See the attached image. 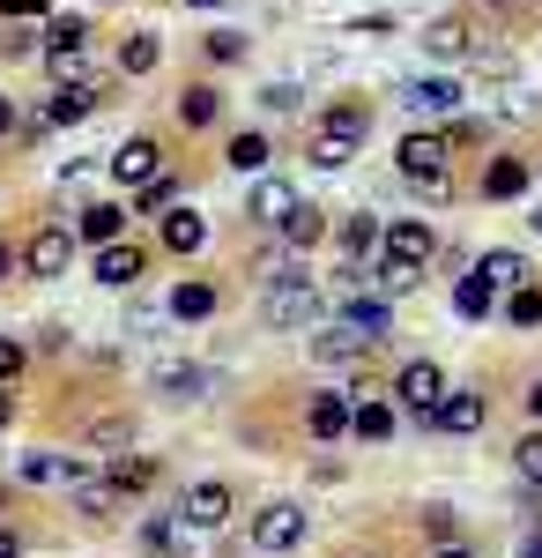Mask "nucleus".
Listing matches in <instances>:
<instances>
[{
    "label": "nucleus",
    "mask_w": 542,
    "mask_h": 558,
    "mask_svg": "<svg viewBox=\"0 0 542 558\" xmlns=\"http://www.w3.org/2000/svg\"><path fill=\"white\" fill-rule=\"evenodd\" d=\"M312 313H320V283H312L305 268L268 276V291H260V320H268V328H305Z\"/></svg>",
    "instance_id": "1"
},
{
    "label": "nucleus",
    "mask_w": 542,
    "mask_h": 558,
    "mask_svg": "<svg viewBox=\"0 0 542 558\" xmlns=\"http://www.w3.org/2000/svg\"><path fill=\"white\" fill-rule=\"evenodd\" d=\"M97 105H104V83H52V97L38 105V120H30L23 134L38 142V134H52V128H75V120L97 112Z\"/></svg>",
    "instance_id": "2"
},
{
    "label": "nucleus",
    "mask_w": 542,
    "mask_h": 558,
    "mask_svg": "<svg viewBox=\"0 0 542 558\" xmlns=\"http://www.w3.org/2000/svg\"><path fill=\"white\" fill-rule=\"evenodd\" d=\"M75 246H83V239H75V223H38V231L23 239V276H45V283H52V276H67Z\"/></svg>",
    "instance_id": "3"
},
{
    "label": "nucleus",
    "mask_w": 542,
    "mask_h": 558,
    "mask_svg": "<svg viewBox=\"0 0 542 558\" xmlns=\"http://www.w3.org/2000/svg\"><path fill=\"white\" fill-rule=\"evenodd\" d=\"M379 254H394V260H409V268H423V260L439 254V231H431L423 216H386V223H379Z\"/></svg>",
    "instance_id": "4"
},
{
    "label": "nucleus",
    "mask_w": 542,
    "mask_h": 558,
    "mask_svg": "<svg viewBox=\"0 0 542 558\" xmlns=\"http://www.w3.org/2000/svg\"><path fill=\"white\" fill-rule=\"evenodd\" d=\"M112 179L134 186V194H141L149 179H164V142H157V134H126L120 149H112Z\"/></svg>",
    "instance_id": "5"
},
{
    "label": "nucleus",
    "mask_w": 542,
    "mask_h": 558,
    "mask_svg": "<svg viewBox=\"0 0 542 558\" xmlns=\"http://www.w3.org/2000/svg\"><path fill=\"white\" fill-rule=\"evenodd\" d=\"M394 395L409 402V417H423V425H431V410L446 402V373H439L431 357H409V365L394 373Z\"/></svg>",
    "instance_id": "6"
},
{
    "label": "nucleus",
    "mask_w": 542,
    "mask_h": 558,
    "mask_svg": "<svg viewBox=\"0 0 542 558\" xmlns=\"http://www.w3.org/2000/svg\"><path fill=\"white\" fill-rule=\"evenodd\" d=\"M394 165H402V179H409V172H446V165H454V142H446V128H439V134L417 128V134L394 142Z\"/></svg>",
    "instance_id": "7"
},
{
    "label": "nucleus",
    "mask_w": 542,
    "mask_h": 558,
    "mask_svg": "<svg viewBox=\"0 0 542 558\" xmlns=\"http://www.w3.org/2000/svg\"><path fill=\"white\" fill-rule=\"evenodd\" d=\"M402 105H409V112H446V120H454L460 105H468V89H460L454 75H409V83H402Z\"/></svg>",
    "instance_id": "8"
},
{
    "label": "nucleus",
    "mask_w": 542,
    "mask_h": 558,
    "mask_svg": "<svg viewBox=\"0 0 542 558\" xmlns=\"http://www.w3.org/2000/svg\"><path fill=\"white\" fill-rule=\"evenodd\" d=\"M104 291H134L141 283V246L134 239H112V246H97V268H89Z\"/></svg>",
    "instance_id": "9"
},
{
    "label": "nucleus",
    "mask_w": 542,
    "mask_h": 558,
    "mask_svg": "<svg viewBox=\"0 0 542 558\" xmlns=\"http://www.w3.org/2000/svg\"><path fill=\"white\" fill-rule=\"evenodd\" d=\"M342 328H349V336H365V343H379V336L394 328V299H365V291H342Z\"/></svg>",
    "instance_id": "10"
},
{
    "label": "nucleus",
    "mask_w": 542,
    "mask_h": 558,
    "mask_svg": "<svg viewBox=\"0 0 542 558\" xmlns=\"http://www.w3.org/2000/svg\"><path fill=\"white\" fill-rule=\"evenodd\" d=\"M178 514L194 521V529H223V521H231V484H215V476H201V484H186Z\"/></svg>",
    "instance_id": "11"
},
{
    "label": "nucleus",
    "mask_w": 542,
    "mask_h": 558,
    "mask_svg": "<svg viewBox=\"0 0 542 558\" xmlns=\"http://www.w3.org/2000/svg\"><path fill=\"white\" fill-rule=\"evenodd\" d=\"M252 544L260 551H297L305 544V507H268V514L252 521Z\"/></svg>",
    "instance_id": "12"
},
{
    "label": "nucleus",
    "mask_w": 542,
    "mask_h": 558,
    "mask_svg": "<svg viewBox=\"0 0 542 558\" xmlns=\"http://www.w3.org/2000/svg\"><path fill=\"white\" fill-rule=\"evenodd\" d=\"M75 239H83V246H112V239H126V209L120 202H89V209L75 216Z\"/></svg>",
    "instance_id": "13"
},
{
    "label": "nucleus",
    "mask_w": 542,
    "mask_h": 558,
    "mask_svg": "<svg viewBox=\"0 0 542 558\" xmlns=\"http://www.w3.org/2000/svg\"><path fill=\"white\" fill-rule=\"evenodd\" d=\"M291 202H297L291 179H268V172H260V179H252V194H246V216H252V223H283Z\"/></svg>",
    "instance_id": "14"
},
{
    "label": "nucleus",
    "mask_w": 542,
    "mask_h": 558,
    "mask_svg": "<svg viewBox=\"0 0 542 558\" xmlns=\"http://www.w3.org/2000/svg\"><path fill=\"white\" fill-rule=\"evenodd\" d=\"M454 313H460V320H483V313H498V283H491L483 268H468V276L454 283Z\"/></svg>",
    "instance_id": "15"
},
{
    "label": "nucleus",
    "mask_w": 542,
    "mask_h": 558,
    "mask_svg": "<svg viewBox=\"0 0 542 558\" xmlns=\"http://www.w3.org/2000/svg\"><path fill=\"white\" fill-rule=\"evenodd\" d=\"M431 425H439V432H454V439H468V432L483 425V395H454V387H446V402L431 410Z\"/></svg>",
    "instance_id": "16"
},
{
    "label": "nucleus",
    "mask_w": 542,
    "mask_h": 558,
    "mask_svg": "<svg viewBox=\"0 0 542 558\" xmlns=\"http://www.w3.org/2000/svg\"><path fill=\"white\" fill-rule=\"evenodd\" d=\"M528 194V157H491L483 165V202H513Z\"/></svg>",
    "instance_id": "17"
},
{
    "label": "nucleus",
    "mask_w": 542,
    "mask_h": 558,
    "mask_svg": "<svg viewBox=\"0 0 542 558\" xmlns=\"http://www.w3.org/2000/svg\"><path fill=\"white\" fill-rule=\"evenodd\" d=\"M379 223H386V216H342V223H334V246H342V260L379 254Z\"/></svg>",
    "instance_id": "18"
},
{
    "label": "nucleus",
    "mask_w": 542,
    "mask_h": 558,
    "mask_svg": "<svg viewBox=\"0 0 542 558\" xmlns=\"http://www.w3.org/2000/svg\"><path fill=\"white\" fill-rule=\"evenodd\" d=\"M201 246H209V223L194 209H171L164 216V254H201Z\"/></svg>",
    "instance_id": "19"
},
{
    "label": "nucleus",
    "mask_w": 542,
    "mask_h": 558,
    "mask_svg": "<svg viewBox=\"0 0 542 558\" xmlns=\"http://www.w3.org/2000/svg\"><path fill=\"white\" fill-rule=\"evenodd\" d=\"M320 128H328V134H342V142L357 149V142L372 134V105H357V97H342V105H328V120H320Z\"/></svg>",
    "instance_id": "20"
},
{
    "label": "nucleus",
    "mask_w": 542,
    "mask_h": 558,
    "mask_svg": "<svg viewBox=\"0 0 542 558\" xmlns=\"http://www.w3.org/2000/svg\"><path fill=\"white\" fill-rule=\"evenodd\" d=\"M305 432H312V439H342V432H349V402H342V395H312Z\"/></svg>",
    "instance_id": "21"
},
{
    "label": "nucleus",
    "mask_w": 542,
    "mask_h": 558,
    "mask_svg": "<svg viewBox=\"0 0 542 558\" xmlns=\"http://www.w3.org/2000/svg\"><path fill=\"white\" fill-rule=\"evenodd\" d=\"M223 157H231V172H246V179H260L268 172V157H275V149H268V134H231V149H223Z\"/></svg>",
    "instance_id": "22"
},
{
    "label": "nucleus",
    "mask_w": 542,
    "mask_h": 558,
    "mask_svg": "<svg viewBox=\"0 0 542 558\" xmlns=\"http://www.w3.org/2000/svg\"><path fill=\"white\" fill-rule=\"evenodd\" d=\"M275 231H283L291 246H320V239H328V216L312 209V202H291V216H283Z\"/></svg>",
    "instance_id": "23"
},
{
    "label": "nucleus",
    "mask_w": 542,
    "mask_h": 558,
    "mask_svg": "<svg viewBox=\"0 0 542 558\" xmlns=\"http://www.w3.org/2000/svg\"><path fill=\"white\" fill-rule=\"evenodd\" d=\"M164 313H171V320H209V313H215V283H201V276H194V283H178Z\"/></svg>",
    "instance_id": "24"
},
{
    "label": "nucleus",
    "mask_w": 542,
    "mask_h": 558,
    "mask_svg": "<svg viewBox=\"0 0 542 558\" xmlns=\"http://www.w3.org/2000/svg\"><path fill=\"white\" fill-rule=\"evenodd\" d=\"M349 432H357L365 447H386V439H394V410H386V402H357V410H349Z\"/></svg>",
    "instance_id": "25"
},
{
    "label": "nucleus",
    "mask_w": 542,
    "mask_h": 558,
    "mask_svg": "<svg viewBox=\"0 0 542 558\" xmlns=\"http://www.w3.org/2000/svg\"><path fill=\"white\" fill-rule=\"evenodd\" d=\"M45 68H52V83H104V75H97V60H89V45L45 52Z\"/></svg>",
    "instance_id": "26"
},
{
    "label": "nucleus",
    "mask_w": 542,
    "mask_h": 558,
    "mask_svg": "<svg viewBox=\"0 0 542 558\" xmlns=\"http://www.w3.org/2000/svg\"><path fill=\"white\" fill-rule=\"evenodd\" d=\"M178 120H186V128H215V120H223V89L194 83L186 97H178Z\"/></svg>",
    "instance_id": "27"
},
{
    "label": "nucleus",
    "mask_w": 542,
    "mask_h": 558,
    "mask_svg": "<svg viewBox=\"0 0 542 558\" xmlns=\"http://www.w3.org/2000/svg\"><path fill=\"white\" fill-rule=\"evenodd\" d=\"M157 60H164L157 31H134V38L120 45V75H157Z\"/></svg>",
    "instance_id": "28"
},
{
    "label": "nucleus",
    "mask_w": 542,
    "mask_h": 558,
    "mask_svg": "<svg viewBox=\"0 0 542 558\" xmlns=\"http://www.w3.org/2000/svg\"><path fill=\"white\" fill-rule=\"evenodd\" d=\"M476 268H483V276H491L498 291H513V283H528V260L513 254V246H491V254L476 260Z\"/></svg>",
    "instance_id": "29"
},
{
    "label": "nucleus",
    "mask_w": 542,
    "mask_h": 558,
    "mask_svg": "<svg viewBox=\"0 0 542 558\" xmlns=\"http://www.w3.org/2000/svg\"><path fill=\"white\" fill-rule=\"evenodd\" d=\"M104 484H112V492H149V484H157V462H149V454H126V462L104 470Z\"/></svg>",
    "instance_id": "30"
},
{
    "label": "nucleus",
    "mask_w": 542,
    "mask_h": 558,
    "mask_svg": "<svg viewBox=\"0 0 542 558\" xmlns=\"http://www.w3.org/2000/svg\"><path fill=\"white\" fill-rule=\"evenodd\" d=\"M498 313L513 320V328H542V291H535V283H513Z\"/></svg>",
    "instance_id": "31"
},
{
    "label": "nucleus",
    "mask_w": 542,
    "mask_h": 558,
    "mask_svg": "<svg viewBox=\"0 0 542 558\" xmlns=\"http://www.w3.org/2000/svg\"><path fill=\"white\" fill-rule=\"evenodd\" d=\"M468 31H460V23H431V31H423V52H431V60H468Z\"/></svg>",
    "instance_id": "32"
},
{
    "label": "nucleus",
    "mask_w": 542,
    "mask_h": 558,
    "mask_svg": "<svg viewBox=\"0 0 542 558\" xmlns=\"http://www.w3.org/2000/svg\"><path fill=\"white\" fill-rule=\"evenodd\" d=\"M372 291H379V299H402V291H417V268H409V260H394V254H386V260L372 268Z\"/></svg>",
    "instance_id": "33"
},
{
    "label": "nucleus",
    "mask_w": 542,
    "mask_h": 558,
    "mask_svg": "<svg viewBox=\"0 0 542 558\" xmlns=\"http://www.w3.org/2000/svg\"><path fill=\"white\" fill-rule=\"evenodd\" d=\"M209 380L215 373H201V365H164V373H157V387H164V395H186V402L209 395Z\"/></svg>",
    "instance_id": "34"
},
{
    "label": "nucleus",
    "mask_w": 542,
    "mask_h": 558,
    "mask_svg": "<svg viewBox=\"0 0 542 558\" xmlns=\"http://www.w3.org/2000/svg\"><path fill=\"white\" fill-rule=\"evenodd\" d=\"M67 45H89V15H52L45 23V52H67Z\"/></svg>",
    "instance_id": "35"
},
{
    "label": "nucleus",
    "mask_w": 542,
    "mask_h": 558,
    "mask_svg": "<svg viewBox=\"0 0 542 558\" xmlns=\"http://www.w3.org/2000/svg\"><path fill=\"white\" fill-rule=\"evenodd\" d=\"M75 462H60V454H23V484H67Z\"/></svg>",
    "instance_id": "36"
},
{
    "label": "nucleus",
    "mask_w": 542,
    "mask_h": 558,
    "mask_svg": "<svg viewBox=\"0 0 542 558\" xmlns=\"http://www.w3.org/2000/svg\"><path fill=\"white\" fill-rule=\"evenodd\" d=\"M201 52H209L215 68H238V60H246V38H238V31H209V38H201Z\"/></svg>",
    "instance_id": "37"
},
{
    "label": "nucleus",
    "mask_w": 542,
    "mask_h": 558,
    "mask_svg": "<svg viewBox=\"0 0 542 558\" xmlns=\"http://www.w3.org/2000/svg\"><path fill=\"white\" fill-rule=\"evenodd\" d=\"M409 194L417 202H454V172H409Z\"/></svg>",
    "instance_id": "38"
},
{
    "label": "nucleus",
    "mask_w": 542,
    "mask_h": 558,
    "mask_svg": "<svg viewBox=\"0 0 542 558\" xmlns=\"http://www.w3.org/2000/svg\"><path fill=\"white\" fill-rule=\"evenodd\" d=\"M297 105H305V89H297V83H268V89H260V112H297Z\"/></svg>",
    "instance_id": "39"
},
{
    "label": "nucleus",
    "mask_w": 542,
    "mask_h": 558,
    "mask_svg": "<svg viewBox=\"0 0 542 558\" xmlns=\"http://www.w3.org/2000/svg\"><path fill=\"white\" fill-rule=\"evenodd\" d=\"M513 462H520V476H528V484H542V432H528V439L513 447Z\"/></svg>",
    "instance_id": "40"
},
{
    "label": "nucleus",
    "mask_w": 542,
    "mask_h": 558,
    "mask_svg": "<svg viewBox=\"0 0 542 558\" xmlns=\"http://www.w3.org/2000/svg\"><path fill=\"white\" fill-rule=\"evenodd\" d=\"M112 499H120L112 484H75V507H83V514H112Z\"/></svg>",
    "instance_id": "41"
},
{
    "label": "nucleus",
    "mask_w": 542,
    "mask_h": 558,
    "mask_svg": "<svg viewBox=\"0 0 542 558\" xmlns=\"http://www.w3.org/2000/svg\"><path fill=\"white\" fill-rule=\"evenodd\" d=\"M52 15V0H0V23H38Z\"/></svg>",
    "instance_id": "42"
},
{
    "label": "nucleus",
    "mask_w": 542,
    "mask_h": 558,
    "mask_svg": "<svg viewBox=\"0 0 542 558\" xmlns=\"http://www.w3.org/2000/svg\"><path fill=\"white\" fill-rule=\"evenodd\" d=\"M171 202H178V179H149V186H141V209H171Z\"/></svg>",
    "instance_id": "43"
},
{
    "label": "nucleus",
    "mask_w": 542,
    "mask_h": 558,
    "mask_svg": "<svg viewBox=\"0 0 542 558\" xmlns=\"http://www.w3.org/2000/svg\"><path fill=\"white\" fill-rule=\"evenodd\" d=\"M0 52L8 60H30V52H45V31H15V38H0Z\"/></svg>",
    "instance_id": "44"
},
{
    "label": "nucleus",
    "mask_w": 542,
    "mask_h": 558,
    "mask_svg": "<svg viewBox=\"0 0 542 558\" xmlns=\"http://www.w3.org/2000/svg\"><path fill=\"white\" fill-rule=\"evenodd\" d=\"M423 536H431V544H439V551H446V544H454L460 529H454V514H423Z\"/></svg>",
    "instance_id": "45"
},
{
    "label": "nucleus",
    "mask_w": 542,
    "mask_h": 558,
    "mask_svg": "<svg viewBox=\"0 0 542 558\" xmlns=\"http://www.w3.org/2000/svg\"><path fill=\"white\" fill-rule=\"evenodd\" d=\"M386 31H394V15H357L349 23V38H386Z\"/></svg>",
    "instance_id": "46"
},
{
    "label": "nucleus",
    "mask_w": 542,
    "mask_h": 558,
    "mask_svg": "<svg viewBox=\"0 0 542 558\" xmlns=\"http://www.w3.org/2000/svg\"><path fill=\"white\" fill-rule=\"evenodd\" d=\"M141 551H171V521H141Z\"/></svg>",
    "instance_id": "47"
},
{
    "label": "nucleus",
    "mask_w": 542,
    "mask_h": 558,
    "mask_svg": "<svg viewBox=\"0 0 542 558\" xmlns=\"http://www.w3.org/2000/svg\"><path fill=\"white\" fill-rule=\"evenodd\" d=\"M15 373H23V343H8V336H0V380H15Z\"/></svg>",
    "instance_id": "48"
},
{
    "label": "nucleus",
    "mask_w": 542,
    "mask_h": 558,
    "mask_svg": "<svg viewBox=\"0 0 542 558\" xmlns=\"http://www.w3.org/2000/svg\"><path fill=\"white\" fill-rule=\"evenodd\" d=\"M520 558H542V529H528V536H520Z\"/></svg>",
    "instance_id": "49"
},
{
    "label": "nucleus",
    "mask_w": 542,
    "mask_h": 558,
    "mask_svg": "<svg viewBox=\"0 0 542 558\" xmlns=\"http://www.w3.org/2000/svg\"><path fill=\"white\" fill-rule=\"evenodd\" d=\"M0 134H15V97H0Z\"/></svg>",
    "instance_id": "50"
},
{
    "label": "nucleus",
    "mask_w": 542,
    "mask_h": 558,
    "mask_svg": "<svg viewBox=\"0 0 542 558\" xmlns=\"http://www.w3.org/2000/svg\"><path fill=\"white\" fill-rule=\"evenodd\" d=\"M8 417H15V395H8V380H0V432H8Z\"/></svg>",
    "instance_id": "51"
},
{
    "label": "nucleus",
    "mask_w": 542,
    "mask_h": 558,
    "mask_svg": "<svg viewBox=\"0 0 542 558\" xmlns=\"http://www.w3.org/2000/svg\"><path fill=\"white\" fill-rule=\"evenodd\" d=\"M23 551V544H15V529H0V558H15Z\"/></svg>",
    "instance_id": "52"
},
{
    "label": "nucleus",
    "mask_w": 542,
    "mask_h": 558,
    "mask_svg": "<svg viewBox=\"0 0 542 558\" xmlns=\"http://www.w3.org/2000/svg\"><path fill=\"white\" fill-rule=\"evenodd\" d=\"M186 8H201V15H215V8H231V0H186Z\"/></svg>",
    "instance_id": "53"
},
{
    "label": "nucleus",
    "mask_w": 542,
    "mask_h": 558,
    "mask_svg": "<svg viewBox=\"0 0 542 558\" xmlns=\"http://www.w3.org/2000/svg\"><path fill=\"white\" fill-rule=\"evenodd\" d=\"M528 410H535V417H542V380H535V387H528Z\"/></svg>",
    "instance_id": "54"
},
{
    "label": "nucleus",
    "mask_w": 542,
    "mask_h": 558,
    "mask_svg": "<svg viewBox=\"0 0 542 558\" xmlns=\"http://www.w3.org/2000/svg\"><path fill=\"white\" fill-rule=\"evenodd\" d=\"M8 268H15V254H8V246H0V276H8Z\"/></svg>",
    "instance_id": "55"
},
{
    "label": "nucleus",
    "mask_w": 542,
    "mask_h": 558,
    "mask_svg": "<svg viewBox=\"0 0 542 558\" xmlns=\"http://www.w3.org/2000/svg\"><path fill=\"white\" fill-rule=\"evenodd\" d=\"M439 558H468V551H460V544H446V551H439Z\"/></svg>",
    "instance_id": "56"
},
{
    "label": "nucleus",
    "mask_w": 542,
    "mask_h": 558,
    "mask_svg": "<svg viewBox=\"0 0 542 558\" xmlns=\"http://www.w3.org/2000/svg\"><path fill=\"white\" fill-rule=\"evenodd\" d=\"M483 8H513V0H483Z\"/></svg>",
    "instance_id": "57"
},
{
    "label": "nucleus",
    "mask_w": 542,
    "mask_h": 558,
    "mask_svg": "<svg viewBox=\"0 0 542 558\" xmlns=\"http://www.w3.org/2000/svg\"><path fill=\"white\" fill-rule=\"evenodd\" d=\"M535 231H542V209H535Z\"/></svg>",
    "instance_id": "58"
}]
</instances>
